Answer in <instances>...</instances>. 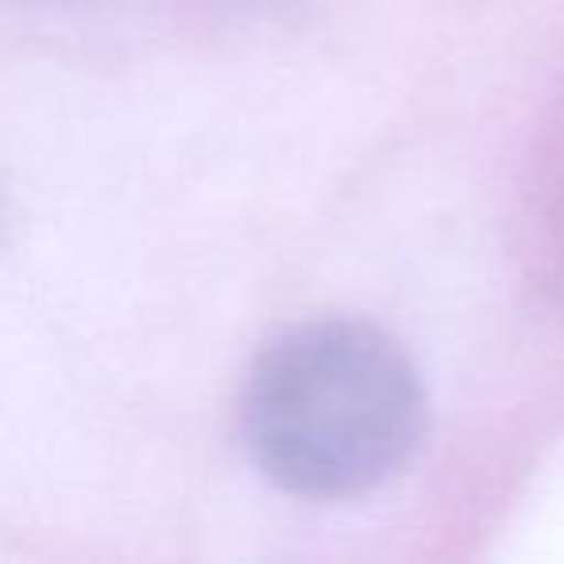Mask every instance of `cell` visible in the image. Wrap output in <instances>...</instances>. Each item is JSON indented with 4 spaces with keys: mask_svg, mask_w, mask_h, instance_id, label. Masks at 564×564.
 Returning <instances> with one entry per match:
<instances>
[{
    "mask_svg": "<svg viewBox=\"0 0 564 564\" xmlns=\"http://www.w3.org/2000/svg\"><path fill=\"white\" fill-rule=\"evenodd\" d=\"M256 468L302 499H356L394 479L430 430L399 340L364 322H310L256 360L240 402Z\"/></svg>",
    "mask_w": 564,
    "mask_h": 564,
    "instance_id": "obj_1",
    "label": "cell"
},
{
    "mask_svg": "<svg viewBox=\"0 0 564 564\" xmlns=\"http://www.w3.org/2000/svg\"><path fill=\"white\" fill-rule=\"evenodd\" d=\"M17 12H32L78 40H151L174 32L217 0H9Z\"/></svg>",
    "mask_w": 564,
    "mask_h": 564,
    "instance_id": "obj_2",
    "label": "cell"
}]
</instances>
